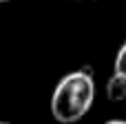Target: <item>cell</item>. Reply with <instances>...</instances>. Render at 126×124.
Segmentation results:
<instances>
[{"mask_svg":"<svg viewBox=\"0 0 126 124\" xmlns=\"http://www.w3.org/2000/svg\"><path fill=\"white\" fill-rule=\"evenodd\" d=\"M95 100V80L89 67L78 69L64 75L51 95V115L60 124L80 122L93 106Z\"/></svg>","mask_w":126,"mask_h":124,"instance_id":"obj_1","label":"cell"},{"mask_svg":"<svg viewBox=\"0 0 126 124\" xmlns=\"http://www.w3.org/2000/svg\"><path fill=\"white\" fill-rule=\"evenodd\" d=\"M106 98L111 102H122V100H126V75H122V73L115 71L109 78V82H106Z\"/></svg>","mask_w":126,"mask_h":124,"instance_id":"obj_2","label":"cell"},{"mask_svg":"<svg viewBox=\"0 0 126 124\" xmlns=\"http://www.w3.org/2000/svg\"><path fill=\"white\" fill-rule=\"evenodd\" d=\"M115 71L122 73V75H126V42L120 47V51L115 55Z\"/></svg>","mask_w":126,"mask_h":124,"instance_id":"obj_3","label":"cell"},{"mask_svg":"<svg viewBox=\"0 0 126 124\" xmlns=\"http://www.w3.org/2000/svg\"><path fill=\"white\" fill-rule=\"evenodd\" d=\"M104 124H126V120H106Z\"/></svg>","mask_w":126,"mask_h":124,"instance_id":"obj_4","label":"cell"},{"mask_svg":"<svg viewBox=\"0 0 126 124\" xmlns=\"http://www.w3.org/2000/svg\"><path fill=\"white\" fill-rule=\"evenodd\" d=\"M0 2H11V0H0Z\"/></svg>","mask_w":126,"mask_h":124,"instance_id":"obj_5","label":"cell"},{"mask_svg":"<svg viewBox=\"0 0 126 124\" xmlns=\"http://www.w3.org/2000/svg\"><path fill=\"white\" fill-rule=\"evenodd\" d=\"M0 124H9V122H0Z\"/></svg>","mask_w":126,"mask_h":124,"instance_id":"obj_6","label":"cell"}]
</instances>
